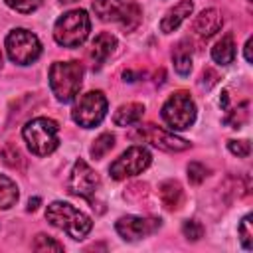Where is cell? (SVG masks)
Instances as JSON below:
<instances>
[{"label":"cell","instance_id":"cell-17","mask_svg":"<svg viewBox=\"0 0 253 253\" xmlns=\"http://www.w3.org/2000/svg\"><path fill=\"white\" fill-rule=\"evenodd\" d=\"M144 115V105L140 103H126V105H121L115 115H113V121L115 125L119 126H130V125H136Z\"/></svg>","mask_w":253,"mask_h":253},{"label":"cell","instance_id":"cell-1","mask_svg":"<svg viewBox=\"0 0 253 253\" xmlns=\"http://www.w3.org/2000/svg\"><path fill=\"white\" fill-rule=\"evenodd\" d=\"M45 219L53 227L63 229L71 239L87 237V233L93 227V221L87 213H83L81 210H77L75 206L65 204V202H51L45 210Z\"/></svg>","mask_w":253,"mask_h":253},{"label":"cell","instance_id":"cell-16","mask_svg":"<svg viewBox=\"0 0 253 253\" xmlns=\"http://www.w3.org/2000/svg\"><path fill=\"white\" fill-rule=\"evenodd\" d=\"M158 196H160V202L166 210H178L182 206V200H184V190L180 186L178 180H164L160 186H158Z\"/></svg>","mask_w":253,"mask_h":253},{"label":"cell","instance_id":"cell-33","mask_svg":"<svg viewBox=\"0 0 253 253\" xmlns=\"http://www.w3.org/2000/svg\"><path fill=\"white\" fill-rule=\"evenodd\" d=\"M0 65H2V51H0Z\"/></svg>","mask_w":253,"mask_h":253},{"label":"cell","instance_id":"cell-8","mask_svg":"<svg viewBox=\"0 0 253 253\" xmlns=\"http://www.w3.org/2000/svg\"><path fill=\"white\" fill-rule=\"evenodd\" d=\"M150 160H152V156L144 146H130L109 166L111 178L125 180V178L136 176V174H140L142 170L148 168Z\"/></svg>","mask_w":253,"mask_h":253},{"label":"cell","instance_id":"cell-28","mask_svg":"<svg viewBox=\"0 0 253 253\" xmlns=\"http://www.w3.org/2000/svg\"><path fill=\"white\" fill-rule=\"evenodd\" d=\"M208 172H210V170H208L202 162H190V164H188V178H190L192 184H202V182L206 180Z\"/></svg>","mask_w":253,"mask_h":253},{"label":"cell","instance_id":"cell-22","mask_svg":"<svg viewBox=\"0 0 253 253\" xmlns=\"http://www.w3.org/2000/svg\"><path fill=\"white\" fill-rule=\"evenodd\" d=\"M249 117V103H241L239 107H233L229 109L227 107V115L223 117V123L229 125L231 128H239Z\"/></svg>","mask_w":253,"mask_h":253},{"label":"cell","instance_id":"cell-11","mask_svg":"<svg viewBox=\"0 0 253 253\" xmlns=\"http://www.w3.org/2000/svg\"><path fill=\"white\" fill-rule=\"evenodd\" d=\"M158 227H160V219H146V217H138V215H125L115 223L117 233L125 241L142 239V237L154 233Z\"/></svg>","mask_w":253,"mask_h":253},{"label":"cell","instance_id":"cell-3","mask_svg":"<svg viewBox=\"0 0 253 253\" xmlns=\"http://www.w3.org/2000/svg\"><path fill=\"white\" fill-rule=\"evenodd\" d=\"M22 136H24L28 148L32 150V154H36V156H47L59 144V128H57V123L51 121V119H47V117L32 119L22 128Z\"/></svg>","mask_w":253,"mask_h":253},{"label":"cell","instance_id":"cell-27","mask_svg":"<svg viewBox=\"0 0 253 253\" xmlns=\"http://www.w3.org/2000/svg\"><path fill=\"white\" fill-rule=\"evenodd\" d=\"M182 233H184L186 239H190V241H198V239L204 235V227H202L200 221H196V219H188V221H184V225H182Z\"/></svg>","mask_w":253,"mask_h":253},{"label":"cell","instance_id":"cell-18","mask_svg":"<svg viewBox=\"0 0 253 253\" xmlns=\"http://www.w3.org/2000/svg\"><path fill=\"white\" fill-rule=\"evenodd\" d=\"M211 57L215 63L219 65H229L235 59V43H233V36L225 34L221 40H217L211 47Z\"/></svg>","mask_w":253,"mask_h":253},{"label":"cell","instance_id":"cell-21","mask_svg":"<svg viewBox=\"0 0 253 253\" xmlns=\"http://www.w3.org/2000/svg\"><path fill=\"white\" fill-rule=\"evenodd\" d=\"M172 61H174V69L180 75H188L190 73V69H192V51L184 45V42L172 53Z\"/></svg>","mask_w":253,"mask_h":253},{"label":"cell","instance_id":"cell-14","mask_svg":"<svg viewBox=\"0 0 253 253\" xmlns=\"http://www.w3.org/2000/svg\"><path fill=\"white\" fill-rule=\"evenodd\" d=\"M192 10H194V4H192L190 0L178 2V4H176L174 8H170V10L164 14V18L160 20V30H162L164 34H170V32L178 30V26L192 14Z\"/></svg>","mask_w":253,"mask_h":253},{"label":"cell","instance_id":"cell-5","mask_svg":"<svg viewBox=\"0 0 253 253\" xmlns=\"http://www.w3.org/2000/svg\"><path fill=\"white\" fill-rule=\"evenodd\" d=\"M162 119L174 130L190 128L196 121V103L186 91H176L162 105Z\"/></svg>","mask_w":253,"mask_h":253},{"label":"cell","instance_id":"cell-34","mask_svg":"<svg viewBox=\"0 0 253 253\" xmlns=\"http://www.w3.org/2000/svg\"><path fill=\"white\" fill-rule=\"evenodd\" d=\"M61 2H75V0H61Z\"/></svg>","mask_w":253,"mask_h":253},{"label":"cell","instance_id":"cell-30","mask_svg":"<svg viewBox=\"0 0 253 253\" xmlns=\"http://www.w3.org/2000/svg\"><path fill=\"white\" fill-rule=\"evenodd\" d=\"M227 148H229L231 154H235V156H239V158H245V156H249V152H251L249 140H229V142H227Z\"/></svg>","mask_w":253,"mask_h":253},{"label":"cell","instance_id":"cell-10","mask_svg":"<svg viewBox=\"0 0 253 253\" xmlns=\"http://www.w3.org/2000/svg\"><path fill=\"white\" fill-rule=\"evenodd\" d=\"M134 138H140L144 142H150L152 146L166 150V152H182L190 148V142L182 136H176L174 132L164 130L162 126L156 125H140L134 132Z\"/></svg>","mask_w":253,"mask_h":253},{"label":"cell","instance_id":"cell-26","mask_svg":"<svg viewBox=\"0 0 253 253\" xmlns=\"http://www.w3.org/2000/svg\"><path fill=\"white\" fill-rule=\"evenodd\" d=\"M2 156H4V162L12 168H22V162H24V156L22 152L18 150V146L14 144H8L4 150H2Z\"/></svg>","mask_w":253,"mask_h":253},{"label":"cell","instance_id":"cell-19","mask_svg":"<svg viewBox=\"0 0 253 253\" xmlns=\"http://www.w3.org/2000/svg\"><path fill=\"white\" fill-rule=\"evenodd\" d=\"M18 186L8 176L0 174V210H8L18 202Z\"/></svg>","mask_w":253,"mask_h":253},{"label":"cell","instance_id":"cell-32","mask_svg":"<svg viewBox=\"0 0 253 253\" xmlns=\"http://www.w3.org/2000/svg\"><path fill=\"white\" fill-rule=\"evenodd\" d=\"M38 204H40V198H34V200H30V202H28V211H34V210L38 208Z\"/></svg>","mask_w":253,"mask_h":253},{"label":"cell","instance_id":"cell-31","mask_svg":"<svg viewBox=\"0 0 253 253\" xmlns=\"http://www.w3.org/2000/svg\"><path fill=\"white\" fill-rule=\"evenodd\" d=\"M251 42H253L251 38L245 42V59H247L249 63H251V59H253V57H251Z\"/></svg>","mask_w":253,"mask_h":253},{"label":"cell","instance_id":"cell-23","mask_svg":"<svg viewBox=\"0 0 253 253\" xmlns=\"http://www.w3.org/2000/svg\"><path fill=\"white\" fill-rule=\"evenodd\" d=\"M113 146H115V136H113L111 132H103V134H99V136L95 138V142L91 144V156H93L95 160H99V158H103Z\"/></svg>","mask_w":253,"mask_h":253},{"label":"cell","instance_id":"cell-2","mask_svg":"<svg viewBox=\"0 0 253 253\" xmlns=\"http://www.w3.org/2000/svg\"><path fill=\"white\" fill-rule=\"evenodd\" d=\"M83 83V65L79 61H55L49 67V87L57 101L75 99Z\"/></svg>","mask_w":253,"mask_h":253},{"label":"cell","instance_id":"cell-4","mask_svg":"<svg viewBox=\"0 0 253 253\" xmlns=\"http://www.w3.org/2000/svg\"><path fill=\"white\" fill-rule=\"evenodd\" d=\"M91 30V20L85 10H69L61 18H57L53 26V38L63 47H77L81 45Z\"/></svg>","mask_w":253,"mask_h":253},{"label":"cell","instance_id":"cell-25","mask_svg":"<svg viewBox=\"0 0 253 253\" xmlns=\"http://www.w3.org/2000/svg\"><path fill=\"white\" fill-rule=\"evenodd\" d=\"M32 249L34 251H63V245L45 233H38L32 243Z\"/></svg>","mask_w":253,"mask_h":253},{"label":"cell","instance_id":"cell-12","mask_svg":"<svg viewBox=\"0 0 253 253\" xmlns=\"http://www.w3.org/2000/svg\"><path fill=\"white\" fill-rule=\"evenodd\" d=\"M223 24V18L219 14V10L215 8H208V10H202L198 16H196V22H194V30L200 38H211L215 32H219Z\"/></svg>","mask_w":253,"mask_h":253},{"label":"cell","instance_id":"cell-7","mask_svg":"<svg viewBox=\"0 0 253 253\" xmlns=\"http://www.w3.org/2000/svg\"><path fill=\"white\" fill-rule=\"evenodd\" d=\"M105 115H107V97L103 95V91L83 93L71 109V119L83 128L97 126L105 119Z\"/></svg>","mask_w":253,"mask_h":253},{"label":"cell","instance_id":"cell-6","mask_svg":"<svg viewBox=\"0 0 253 253\" xmlns=\"http://www.w3.org/2000/svg\"><path fill=\"white\" fill-rule=\"evenodd\" d=\"M8 57L18 65H30L42 55V43L36 34L24 28H16L6 36Z\"/></svg>","mask_w":253,"mask_h":253},{"label":"cell","instance_id":"cell-29","mask_svg":"<svg viewBox=\"0 0 253 253\" xmlns=\"http://www.w3.org/2000/svg\"><path fill=\"white\" fill-rule=\"evenodd\" d=\"M6 4L16 10V12H22V14H30L34 10H38V6L42 4V0H6Z\"/></svg>","mask_w":253,"mask_h":253},{"label":"cell","instance_id":"cell-9","mask_svg":"<svg viewBox=\"0 0 253 253\" xmlns=\"http://www.w3.org/2000/svg\"><path fill=\"white\" fill-rule=\"evenodd\" d=\"M99 184H101L99 174L85 160L79 158L71 168V174H69V180H67V192L73 194V196L91 200L93 194L97 192Z\"/></svg>","mask_w":253,"mask_h":253},{"label":"cell","instance_id":"cell-13","mask_svg":"<svg viewBox=\"0 0 253 253\" xmlns=\"http://www.w3.org/2000/svg\"><path fill=\"white\" fill-rule=\"evenodd\" d=\"M115 47H117L115 36H111V34H107V32L99 34V36L93 40L91 49H89V57L93 59V65H95V67H101V65L109 59V55L115 51Z\"/></svg>","mask_w":253,"mask_h":253},{"label":"cell","instance_id":"cell-24","mask_svg":"<svg viewBox=\"0 0 253 253\" xmlns=\"http://www.w3.org/2000/svg\"><path fill=\"white\" fill-rule=\"evenodd\" d=\"M251 213H247L243 219H241V223H239V227H237V233H239V241H241V245H243V249H247V251H251L253 249V229H251Z\"/></svg>","mask_w":253,"mask_h":253},{"label":"cell","instance_id":"cell-20","mask_svg":"<svg viewBox=\"0 0 253 253\" xmlns=\"http://www.w3.org/2000/svg\"><path fill=\"white\" fill-rule=\"evenodd\" d=\"M140 20H142V10H140V6H138L136 2L130 0V2H128V8H126V12L123 14V18L119 20V24H121V28H123L125 32H132V30L138 28Z\"/></svg>","mask_w":253,"mask_h":253},{"label":"cell","instance_id":"cell-15","mask_svg":"<svg viewBox=\"0 0 253 253\" xmlns=\"http://www.w3.org/2000/svg\"><path fill=\"white\" fill-rule=\"evenodd\" d=\"M130 0H93V10L103 22H119Z\"/></svg>","mask_w":253,"mask_h":253}]
</instances>
